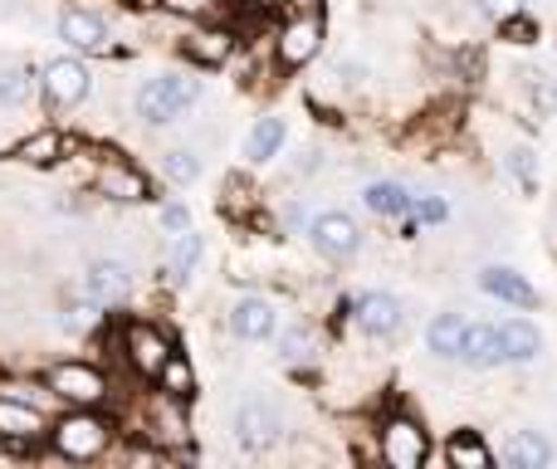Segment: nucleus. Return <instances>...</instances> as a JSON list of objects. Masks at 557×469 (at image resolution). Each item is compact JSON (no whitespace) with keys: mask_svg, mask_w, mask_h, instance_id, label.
<instances>
[{"mask_svg":"<svg viewBox=\"0 0 557 469\" xmlns=\"http://www.w3.org/2000/svg\"><path fill=\"white\" fill-rule=\"evenodd\" d=\"M162 231H172V235L191 231V215H186V206H166V211H162Z\"/></svg>","mask_w":557,"mask_h":469,"instance_id":"nucleus-37","label":"nucleus"},{"mask_svg":"<svg viewBox=\"0 0 557 469\" xmlns=\"http://www.w3.org/2000/svg\"><path fill=\"white\" fill-rule=\"evenodd\" d=\"M323 49V15H298L284 25V35H278V64L298 69L308 64V59Z\"/></svg>","mask_w":557,"mask_h":469,"instance_id":"nucleus-8","label":"nucleus"},{"mask_svg":"<svg viewBox=\"0 0 557 469\" xmlns=\"http://www.w3.org/2000/svg\"><path fill=\"white\" fill-rule=\"evenodd\" d=\"M196 259H201V235H191V231H182L172 239V249H166V264H162V279L172 288H182L186 279H191V269H196Z\"/></svg>","mask_w":557,"mask_h":469,"instance_id":"nucleus-20","label":"nucleus"},{"mask_svg":"<svg viewBox=\"0 0 557 469\" xmlns=\"http://www.w3.org/2000/svg\"><path fill=\"white\" fill-rule=\"evenodd\" d=\"M509 172L519 176L529 192L539 186V166H533V152H529V147H513V152H509Z\"/></svg>","mask_w":557,"mask_h":469,"instance_id":"nucleus-32","label":"nucleus"},{"mask_svg":"<svg viewBox=\"0 0 557 469\" xmlns=\"http://www.w3.org/2000/svg\"><path fill=\"white\" fill-rule=\"evenodd\" d=\"M367 206H372L376 215H411V196L401 192V186H392V182H376V186H367V196H362Z\"/></svg>","mask_w":557,"mask_h":469,"instance_id":"nucleus-26","label":"nucleus"},{"mask_svg":"<svg viewBox=\"0 0 557 469\" xmlns=\"http://www.w3.org/2000/svg\"><path fill=\"white\" fill-rule=\"evenodd\" d=\"M278 431H284V416H278L270 402H245L240 411H235V441H240L245 451H270L278 441Z\"/></svg>","mask_w":557,"mask_h":469,"instance_id":"nucleus-7","label":"nucleus"},{"mask_svg":"<svg viewBox=\"0 0 557 469\" xmlns=\"http://www.w3.org/2000/svg\"><path fill=\"white\" fill-rule=\"evenodd\" d=\"M25 94H29V84H25V74L20 69H0V103H25Z\"/></svg>","mask_w":557,"mask_h":469,"instance_id":"nucleus-31","label":"nucleus"},{"mask_svg":"<svg viewBox=\"0 0 557 469\" xmlns=\"http://www.w3.org/2000/svg\"><path fill=\"white\" fill-rule=\"evenodd\" d=\"M504 465H509V469H548V465H553L548 435H539V431H513L509 441H504Z\"/></svg>","mask_w":557,"mask_h":469,"instance_id":"nucleus-17","label":"nucleus"},{"mask_svg":"<svg viewBox=\"0 0 557 469\" xmlns=\"http://www.w3.org/2000/svg\"><path fill=\"white\" fill-rule=\"evenodd\" d=\"M450 465H455V469H490L494 455H490V445H484L480 435L460 431V435L450 441Z\"/></svg>","mask_w":557,"mask_h":469,"instance_id":"nucleus-25","label":"nucleus"},{"mask_svg":"<svg viewBox=\"0 0 557 469\" xmlns=\"http://www.w3.org/2000/svg\"><path fill=\"white\" fill-rule=\"evenodd\" d=\"M98 196H108V201H147V182L133 166L108 162L103 172H98Z\"/></svg>","mask_w":557,"mask_h":469,"instance_id":"nucleus-18","label":"nucleus"},{"mask_svg":"<svg viewBox=\"0 0 557 469\" xmlns=\"http://www.w3.org/2000/svg\"><path fill=\"white\" fill-rule=\"evenodd\" d=\"M480 288H484V294H494V298H504V304H513V308H539V288H533L523 274L504 269V264L484 269V274H480Z\"/></svg>","mask_w":557,"mask_h":469,"instance_id":"nucleus-14","label":"nucleus"},{"mask_svg":"<svg viewBox=\"0 0 557 469\" xmlns=\"http://www.w3.org/2000/svg\"><path fill=\"white\" fill-rule=\"evenodd\" d=\"M49 392L64 396L74 406H103L108 402V377L88 362H59L49 367Z\"/></svg>","mask_w":557,"mask_h":469,"instance_id":"nucleus-3","label":"nucleus"},{"mask_svg":"<svg viewBox=\"0 0 557 469\" xmlns=\"http://www.w3.org/2000/svg\"><path fill=\"white\" fill-rule=\"evenodd\" d=\"M45 435V416L35 406H25L20 396H0V441L10 445H29Z\"/></svg>","mask_w":557,"mask_h":469,"instance_id":"nucleus-10","label":"nucleus"},{"mask_svg":"<svg viewBox=\"0 0 557 469\" xmlns=\"http://www.w3.org/2000/svg\"><path fill=\"white\" fill-rule=\"evenodd\" d=\"M318 353V333L313 328H284V337H278V357L284 362H304V357H313Z\"/></svg>","mask_w":557,"mask_h":469,"instance_id":"nucleus-27","label":"nucleus"},{"mask_svg":"<svg viewBox=\"0 0 557 469\" xmlns=\"http://www.w3.org/2000/svg\"><path fill=\"white\" fill-rule=\"evenodd\" d=\"M231 328H235V337H245V343H264V337H274L278 313H274L270 298H240V304L231 308Z\"/></svg>","mask_w":557,"mask_h":469,"instance_id":"nucleus-12","label":"nucleus"},{"mask_svg":"<svg viewBox=\"0 0 557 469\" xmlns=\"http://www.w3.org/2000/svg\"><path fill=\"white\" fill-rule=\"evenodd\" d=\"M127 357H133V367H137L143 377H157V372L166 367V357H172V347H166L162 333H152V328L133 323V328H127Z\"/></svg>","mask_w":557,"mask_h":469,"instance_id":"nucleus-15","label":"nucleus"},{"mask_svg":"<svg viewBox=\"0 0 557 469\" xmlns=\"http://www.w3.org/2000/svg\"><path fill=\"white\" fill-rule=\"evenodd\" d=\"M425 455H431V441H425V431L411 416H392L382 425V460L392 469H421Z\"/></svg>","mask_w":557,"mask_h":469,"instance_id":"nucleus-4","label":"nucleus"},{"mask_svg":"<svg viewBox=\"0 0 557 469\" xmlns=\"http://www.w3.org/2000/svg\"><path fill=\"white\" fill-rule=\"evenodd\" d=\"M108 421L103 416H94V406H78L74 416H64V421L54 425V451L64 455V460H94V455L108 451Z\"/></svg>","mask_w":557,"mask_h":469,"instance_id":"nucleus-2","label":"nucleus"},{"mask_svg":"<svg viewBox=\"0 0 557 469\" xmlns=\"http://www.w3.org/2000/svg\"><path fill=\"white\" fill-rule=\"evenodd\" d=\"M98 308H103L98 298H74V304L64 308V328H69V333H94L98 318H103Z\"/></svg>","mask_w":557,"mask_h":469,"instance_id":"nucleus-28","label":"nucleus"},{"mask_svg":"<svg viewBox=\"0 0 557 469\" xmlns=\"http://www.w3.org/2000/svg\"><path fill=\"white\" fill-rule=\"evenodd\" d=\"M499 353H504V362H539L543 333L529 318H509V323H499Z\"/></svg>","mask_w":557,"mask_h":469,"instance_id":"nucleus-16","label":"nucleus"},{"mask_svg":"<svg viewBox=\"0 0 557 469\" xmlns=\"http://www.w3.org/2000/svg\"><path fill=\"white\" fill-rule=\"evenodd\" d=\"M411 215H416V221H425V225H441L445 215H450V206H445L441 196H421V201L411 196Z\"/></svg>","mask_w":557,"mask_h":469,"instance_id":"nucleus-33","label":"nucleus"},{"mask_svg":"<svg viewBox=\"0 0 557 469\" xmlns=\"http://www.w3.org/2000/svg\"><path fill=\"white\" fill-rule=\"evenodd\" d=\"M88 88H94V74L78 59H49L45 64V98L54 108H78L88 98Z\"/></svg>","mask_w":557,"mask_h":469,"instance_id":"nucleus-6","label":"nucleus"},{"mask_svg":"<svg viewBox=\"0 0 557 469\" xmlns=\"http://www.w3.org/2000/svg\"><path fill=\"white\" fill-rule=\"evenodd\" d=\"M352 318L367 337H392L396 328H401V304H396L392 294H362L352 308Z\"/></svg>","mask_w":557,"mask_h":469,"instance_id":"nucleus-11","label":"nucleus"},{"mask_svg":"<svg viewBox=\"0 0 557 469\" xmlns=\"http://www.w3.org/2000/svg\"><path fill=\"white\" fill-rule=\"evenodd\" d=\"M123 5H152V0H123Z\"/></svg>","mask_w":557,"mask_h":469,"instance_id":"nucleus-40","label":"nucleus"},{"mask_svg":"<svg viewBox=\"0 0 557 469\" xmlns=\"http://www.w3.org/2000/svg\"><path fill=\"white\" fill-rule=\"evenodd\" d=\"M480 10L484 15H494V20H509V15H519L523 10V0H480Z\"/></svg>","mask_w":557,"mask_h":469,"instance_id":"nucleus-38","label":"nucleus"},{"mask_svg":"<svg viewBox=\"0 0 557 469\" xmlns=\"http://www.w3.org/2000/svg\"><path fill=\"white\" fill-rule=\"evenodd\" d=\"M162 5L172 10V15H186V20H211L221 0H162Z\"/></svg>","mask_w":557,"mask_h":469,"instance_id":"nucleus-34","label":"nucleus"},{"mask_svg":"<svg viewBox=\"0 0 557 469\" xmlns=\"http://www.w3.org/2000/svg\"><path fill=\"white\" fill-rule=\"evenodd\" d=\"M201 98V84L191 74H162V78H147L143 94H137V118L152 127L162 123H176L186 108Z\"/></svg>","mask_w":557,"mask_h":469,"instance_id":"nucleus-1","label":"nucleus"},{"mask_svg":"<svg viewBox=\"0 0 557 469\" xmlns=\"http://www.w3.org/2000/svg\"><path fill=\"white\" fill-rule=\"evenodd\" d=\"M59 157H64V137H59L54 127H45V133L25 137V143L15 147V162H25V166H54Z\"/></svg>","mask_w":557,"mask_h":469,"instance_id":"nucleus-22","label":"nucleus"},{"mask_svg":"<svg viewBox=\"0 0 557 469\" xmlns=\"http://www.w3.org/2000/svg\"><path fill=\"white\" fill-rule=\"evenodd\" d=\"M162 172L172 176L176 186H191L196 176H201V162H196V152H186V147H182V152H166L162 157Z\"/></svg>","mask_w":557,"mask_h":469,"instance_id":"nucleus-29","label":"nucleus"},{"mask_svg":"<svg viewBox=\"0 0 557 469\" xmlns=\"http://www.w3.org/2000/svg\"><path fill=\"white\" fill-rule=\"evenodd\" d=\"M308 239H313V249H318V255H327V259H352L357 245H362V231H357L352 215L323 211V215H313V221H308Z\"/></svg>","mask_w":557,"mask_h":469,"instance_id":"nucleus-5","label":"nucleus"},{"mask_svg":"<svg viewBox=\"0 0 557 469\" xmlns=\"http://www.w3.org/2000/svg\"><path fill=\"white\" fill-rule=\"evenodd\" d=\"M157 377H162V386H166L172 396H191V367H186V357L172 353V357H166V367H162Z\"/></svg>","mask_w":557,"mask_h":469,"instance_id":"nucleus-30","label":"nucleus"},{"mask_svg":"<svg viewBox=\"0 0 557 469\" xmlns=\"http://www.w3.org/2000/svg\"><path fill=\"white\" fill-rule=\"evenodd\" d=\"M59 35H64L74 49H103L108 25L94 15V10H64V15H59Z\"/></svg>","mask_w":557,"mask_h":469,"instance_id":"nucleus-19","label":"nucleus"},{"mask_svg":"<svg viewBox=\"0 0 557 469\" xmlns=\"http://www.w3.org/2000/svg\"><path fill=\"white\" fill-rule=\"evenodd\" d=\"M460 337H465V318L460 313H441L431 323V333H425V343H431L435 357H460Z\"/></svg>","mask_w":557,"mask_h":469,"instance_id":"nucleus-24","label":"nucleus"},{"mask_svg":"<svg viewBox=\"0 0 557 469\" xmlns=\"http://www.w3.org/2000/svg\"><path fill=\"white\" fill-rule=\"evenodd\" d=\"M499 25H504V35H509L513 45H533V35H539L533 20H523V15H509V20H499Z\"/></svg>","mask_w":557,"mask_h":469,"instance_id":"nucleus-36","label":"nucleus"},{"mask_svg":"<svg viewBox=\"0 0 557 469\" xmlns=\"http://www.w3.org/2000/svg\"><path fill=\"white\" fill-rule=\"evenodd\" d=\"M288 10H294V15H318V10H323V0H284Z\"/></svg>","mask_w":557,"mask_h":469,"instance_id":"nucleus-39","label":"nucleus"},{"mask_svg":"<svg viewBox=\"0 0 557 469\" xmlns=\"http://www.w3.org/2000/svg\"><path fill=\"white\" fill-rule=\"evenodd\" d=\"M278 147H284V118H260L250 127V137H245V157L250 162H270Z\"/></svg>","mask_w":557,"mask_h":469,"instance_id":"nucleus-23","label":"nucleus"},{"mask_svg":"<svg viewBox=\"0 0 557 469\" xmlns=\"http://www.w3.org/2000/svg\"><path fill=\"white\" fill-rule=\"evenodd\" d=\"M84 294L98 298V304H123L133 294V269L117 264V259H94L84 274Z\"/></svg>","mask_w":557,"mask_h":469,"instance_id":"nucleus-9","label":"nucleus"},{"mask_svg":"<svg viewBox=\"0 0 557 469\" xmlns=\"http://www.w3.org/2000/svg\"><path fill=\"white\" fill-rule=\"evenodd\" d=\"M529 94H533V108H539V113H553L557 108V88L543 74H529Z\"/></svg>","mask_w":557,"mask_h":469,"instance_id":"nucleus-35","label":"nucleus"},{"mask_svg":"<svg viewBox=\"0 0 557 469\" xmlns=\"http://www.w3.org/2000/svg\"><path fill=\"white\" fill-rule=\"evenodd\" d=\"M186 54H191L196 64H206V69H221L225 59L235 54V35H231V29H221V25H215V29H201V35L186 39Z\"/></svg>","mask_w":557,"mask_h":469,"instance_id":"nucleus-21","label":"nucleus"},{"mask_svg":"<svg viewBox=\"0 0 557 469\" xmlns=\"http://www.w3.org/2000/svg\"><path fill=\"white\" fill-rule=\"evenodd\" d=\"M460 362L465 367H499L504 353H499V323H465V337H460Z\"/></svg>","mask_w":557,"mask_h":469,"instance_id":"nucleus-13","label":"nucleus"}]
</instances>
